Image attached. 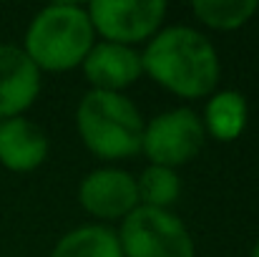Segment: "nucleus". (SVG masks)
Instances as JSON below:
<instances>
[{
  "label": "nucleus",
  "mask_w": 259,
  "mask_h": 257,
  "mask_svg": "<svg viewBox=\"0 0 259 257\" xmlns=\"http://www.w3.org/2000/svg\"><path fill=\"white\" fill-rule=\"evenodd\" d=\"M249 119V103L239 91H217L204 108V131L217 141H234L242 136Z\"/></svg>",
  "instance_id": "nucleus-11"
},
{
  "label": "nucleus",
  "mask_w": 259,
  "mask_h": 257,
  "mask_svg": "<svg viewBox=\"0 0 259 257\" xmlns=\"http://www.w3.org/2000/svg\"><path fill=\"white\" fill-rule=\"evenodd\" d=\"M144 74L181 98H206L222 76V63L214 43L189 28L171 25L159 30L141 53Z\"/></svg>",
  "instance_id": "nucleus-1"
},
{
  "label": "nucleus",
  "mask_w": 259,
  "mask_h": 257,
  "mask_svg": "<svg viewBox=\"0 0 259 257\" xmlns=\"http://www.w3.org/2000/svg\"><path fill=\"white\" fill-rule=\"evenodd\" d=\"M78 202L96 219H123L139 207L136 176L123 169H93L78 187Z\"/></svg>",
  "instance_id": "nucleus-7"
},
{
  "label": "nucleus",
  "mask_w": 259,
  "mask_h": 257,
  "mask_svg": "<svg viewBox=\"0 0 259 257\" xmlns=\"http://www.w3.org/2000/svg\"><path fill=\"white\" fill-rule=\"evenodd\" d=\"M86 10L93 33L106 43L131 48L151 41L166 18V3L161 0H93Z\"/></svg>",
  "instance_id": "nucleus-6"
},
{
  "label": "nucleus",
  "mask_w": 259,
  "mask_h": 257,
  "mask_svg": "<svg viewBox=\"0 0 259 257\" xmlns=\"http://www.w3.org/2000/svg\"><path fill=\"white\" fill-rule=\"evenodd\" d=\"M40 93V71L20 46L0 43V121L23 116Z\"/></svg>",
  "instance_id": "nucleus-8"
},
{
  "label": "nucleus",
  "mask_w": 259,
  "mask_h": 257,
  "mask_svg": "<svg viewBox=\"0 0 259 257\" xmlns=\"http://www.w3.org/2000/svg\"><path fill=\"white\" fill-rule=\"evenodd\" d=\"M51 257H123L118 235L103 225H83L63 235Z\"/></svg>",
  "instance_id": "nucleus-12"
},
{
  "label": "nucleus",
  "mask_w": 259,
  "mask_h": 257,
  "mask_svg": "<svg viewBox=\"0 0 259 257\" xmlns=\"http://www.w3.org/2000/svg\"><path fill=\"white\" fill-rule=\"evenodd\" d=\"M46 131L25 116L0 121V164L10 171L25 174L38 169L48 157Z\"/></svg>",
  "instance_id": "nucleus-10"
},
{
  "label": "nucleus",
  "mask_w": 259,
  "mask_h": 257,
  "mask_svg": "<svg viewBox=\"0 0 259 257\" xmlns=\"http://www.w3.org/2000/svg\"><path fill=\"white\" fill-rule=\"evenodd\" d=\"M136 192H139V204L151 207V209H169L181 194V179L176 169L149 164L136 179Z\"/></svg>",
  "instance_id": "nucleus-14"
},
{
  "label": "nucleus",
  "mask_w": 259,
  "mask_h": 257,
  "mask_svg": "<svg viewBox=\"0 0 259 257\" xmlns=\"http://www.w3.org/2000/svg\"><path fill=\"white\" fill-rule=\"evenodd\" d=\"M206 141V131L201 116L194 108H171L154 116L144 126L141 152L151 159V164L176 169L191 162Z\"/></svg>",
  "instance_id": "nucleus-5"
},
{
  "label": "nucleus",
  "mask_w": 259,
  "mask_h": 257,
  "mask_svg": "<svg viewBox=\"0 0 259 257\" xmlns=\"http://www.w3.org/2000/svg\"><path fill=\"white\" fill-rule=\"evenodd\" d=\"M191 10L204 25L214 30H237L257 15L259 3L254 0H196L191 3Z\"/></svg>",
  "instance_id": "nucleus-13"
},
{
  "label": "nucleus",
  "mask_w": 259,
  "mask_h": 257,
  "mask_svg": "<svg viewBox=\"0 0 259 257\" xmlns=\"http://www.w3.org/2000/svg\"><path fill=\"white\" fill-rule=\"evenodd\" d=\"M76 126L91 154L101 159H128L141 152L146 121L128 96L88 91L76 108Z\"/></svg>",
  "instance_id": "nucleus-3"
},
{
  "label": "nucleus",
  "mask_w": 259,
  "mask_h": 257,
  "mask_svg": "<svg viewBox=\"0 0 259 257\" xmlns=\"http://www.w3.org/2000/svg\"><path fill=\"white\" fill-rule=\"evenodd\" d=\"M249 257H259V240L254 242V247H252V252H249Z\"/></svg>",
  "instance_id": "nucleus-15"
},
{
  "label": "nucleus",
  "mask_w": 259,
  "mask_h": 257,
  "mask_svg": "<svg viewBox=\"0 0 259 257\" xmlns=\"http://www.w3.org/2000/svg\"><path fill=\"white\" fill-rule=\"evenodd\" d=\"M118 245L123 257H194V240L171 209L136 207L121 219Z\"/></svg>",
  "instance_id": "nucleus-4"
},
{
  "label": "nucleus",
  "mask_w": 259,
  "mask_h": 257,
  "mask_svg": "<svg viewBox=\"0 0 259 257\" xmlns=\"http://www.w3.org/2000/svg\"><path fill=\"white\" fill-rule=\"evenodd\" d=\"M83 76L91 84V91H111L121 93L144 76L141 53L131 46L98 41L88 51L86 61L81 63Z\"/></svg>",
  "instance_id": "nucleus-9"
},
{
  "label": "nucleus",
  "mask_w": 259,
  "mask_h": 257,
  "mask_svg": "<svg viewBox=\"0 0 259 257\" xmlns=\"http://www.w3.org/2000/svg\"><path fill=\"white\" fill-rule=\"evenodd\" d=\"M96 43L88 10L78 3L46 5L28 25L23 51L38 71L63 74L78 68Z\"/></svg>",
  "instance_id": "nucleus-2"
}]
</instances>
